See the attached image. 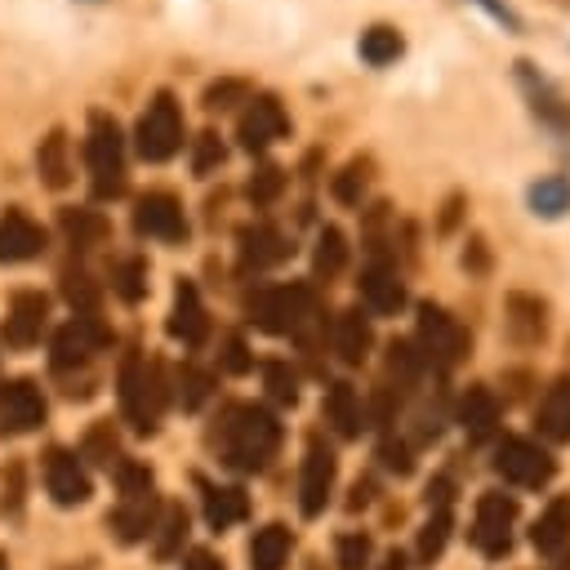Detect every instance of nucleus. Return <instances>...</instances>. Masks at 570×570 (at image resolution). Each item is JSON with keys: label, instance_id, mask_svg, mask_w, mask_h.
I'll return each instance as SVG.
<instances>
[{"label": "nucleus", "instance_id": "32", "mask_svg": "<svg viewBox=\"0 0 570 570\" xmlns=\"http://www.w3.org/2000/svg\"><path fill=\"white\" fill-rule=\"evenodd\" d=\"M525 200H530V209H534L539 218H561V214L570 209V178H566V174H548V178L530 183Z\"/></svg>", "mask_w": 570, "mask_h": 570}, {"label": "nucleus", "instance_id": "48", "mask_svg": "<svg viewBox=\"0 0 570 570\" xmlns=\"http://www.w3.org/2000/svg\"><path fill=\"white\" fill-rule=\"evenodd\" d=\"M379 459H383V468H387V472H396V476H410V472H414L410 445H401V441H392V436L379 445Z\"/></svg>", "mask_w": 570, "mask_h": 570}, {"label": "nucleus", "instance_id": "8", "mask_svg": "<svg viewBox=\"0 0 570 570\" xmlns=\"http://www.w3.org/2000/svg\"><path fill=\"white\" fill-rule=\"evenodd\" d=\"M512 525H517V499L512 494H499V490H485L476 499V517H472V548L490 561L508 557L512 548Z\"/></svg>", "mask_w": 570, "mask_h": 570}, {"label": "nucleus", "instance_id": "5", "mask_svg": "<svg viewBox=\"0 0 570 570\" xmlns=\"http://www.w3.org/2000/svg\"><path fill=\"white\" fill-rule=\"evenodd\" d=\"M134 147L142 160L160 165L169 160L178 147H183V111L174 102V94H156L147 102V111L138 116V129H134Z\"/></svg>", "mask_w": 570, "mask_h": 570}, {"label": "nucleus", "instance_id": "43", "mask_svg": "<svg viewBox=\"0 0 570 570\" xmlns=\"http://www.w3.org/2000/svg\"><path fill=\"white\" fill-rule=\"evenodd\" d=\"M236 102H249V85L236 80V76L214 80V85L205 89V107H209V111H223V107H236Z\"/></svg>", "mask_w": 570, "mask_h": 570}, {"label": "nucleus", "instance_id": "47", "mask_svg": "<svg viewBox=\"0 0 570 570\" xmlns=\"http://www.w3.org/2000/svg\"><path fill=\"white\" fill-rule=\"evenodd\" d=\"M223 142H218V134H200L196 138V156H191V169L196 174H209V169H218L223 165Z\"/></svg>", "mask_w": 570, "mask_h": 570}, {"label": "nucleus", "instance_id": "6", "mask_svg": "<svg viewBox=\"0 0 570 570\" xmlns=\"http://www.w3.org/2000/svg\"><path fill=\"white\" fill-rule=\"evenodd\" d=\"M494 472L503 476V481H512V485H521V490H539V485H548L552 481V472H557V459L539 445V441H530V436H503L499 445H494Z\"/></svg>", "mask_w": 570, "mask_h": 570}, {"label": "nucleus", "instance_id": "22", "mask_svg": "<svg viewBox=\"0 0 570 570\" xmlns=\"http://www.w3.org/2000/svg\"><path fill=\"white\" fill-rule=\"evenodd\" d=\"M530 543H534L543 557H557V552L570 548V494H557V499L539 512V521H534V530H530Z\"/></svg>", "mask_w": 570, "mask_h": 570}, {"label": "nucleus", "instance_id": "18", "mask_svg": "<svg viewBox=\"0 0 570 570\" xmlns=\"http://www.w3.org/2000/svg\"><path fill=\"white\" fill-rule=\"evenodd\" d=\"M49 245L45 227L31 223L22 209H9L0 218V263H27V258H40Z\"/></svg>", "mask_w": 570, "mask_h": 570}, {"label": "nucleus", "instance_id": "21", "mask_svg": "<svg viewBox=\"0 0 570 570\" xmlns=\"http://www.w3.org/2000/svg\"><path fill=\"white\" fill-rule=\"evenodd\" d=\"M156 521H160V499H156V494L125 499V503L107 517V525H111V534H116L120 543H142V539L156 530Z\"/></svg>", "mask_w": 570, "mask_h": 570}, {"label": "nucleus", "instance_id": "44", "mask_svg": "<svg viewBox=\"0 0 570 570\" xmlns=\"http://www.w3.org/2000/svg\"><path fill=\"white\" fill-rule=\"evenodd\" d=\"M209 374L205 370H196V365H183V374H178V401H183V410H196L205 396H209Z\"/></svg>", "mask_w": 570, "mask_h": 570}, {"label": "nucleus", "instance_id": "26", "mask_svg": "<svg viewBox=\"0 0 570 570\" xmlns=\"http://www.w3.org/2000/svg\"><path fill=\"white\" fill-rule=\"evenodd\" d=\"M58 227H62V236L71 240V249H94V245H102L107 240V218L98 214V209H85V205H67V209H58Z\"/></svg>", "mask_w": 570, "mask_h": 570}, {"label": "nucleus", "instance_id": "3", "mask_svg": "<svg viewBox=\"0 0 570 570\" xmlns=\"http://www.w3.org/2000/svg\"><path fill=\"white\" fill-rule=\"evenodd\" d=\"M85 160H89V187L94 200H116L125 196V134L116 116L89 111V138H85Z\"/></svg>", "mask_w": 570, "mask_h": 570}, {"label": "nucleus", "instance_id": "30", "mask_svg": "<svg viewBox=\"0 0 570 570\" xmlns=\"http://www.w3.org/2000/svg\"><path fill=\"white\" fill-rule=\"evenodd\" d=\"M543 312L548 307L534 294H512L508 298V330H512V338L517 343H539L543 330H548V316Z\"/></svg>", "mask_w": 570, "mask_h": 570}, {"label": "nucleus", "instance_id": "14", "mask_svg": "<svg viewBox=\"0 0 570 570\" xmlns=\"http://www.w3.org/2000/svg\"><path fill=\"white\" fill-rule=\"evenodd\" d=\"M45 490H49V499H53L58 508L85 503V499H89V472H85V463H80L71 450L53 445V450L45 454Z\"/></svg>", "mask_w": 570, "mask_h": 570}, {"label": "nucleus", "instance_id": "51", "mask_svg": "<svg viewBox=\"0 0 570 570\" xmlns=\"http://www.w3.org/2000/svg\"><path fill=\"white\" fill-rule=\"evenodd\" d=\"M183 570H223V561H218L209 548H196V552L183 561Z\"/></svg>", "mask_w": 570, "mask_h": 570}, {"label": "nucleus", "instance_id": "39", "mask_svg": "<svg viewBox=\"0 0 570 570\" xmlns=\"http://www.w3.org/2000/svg\"><path fill=\"white\" fill-rule=\"evenodd\" d=\"M263 387H267V396L281 401V405H294V401H298V374H294L285 361H267V365H263Z\"/></svg>", "mask_w": 570, "mask_h": 570}, {"label": "nucleus", "instance_id": "50", "mask_svg": "<svg viewBox=\"0 0 570 570\" xmlns=\"http://www.w3.org/2000/svg\"><path fill=\"white\" fill-rule=\"evenodd\" d=\"M472 4H481V9H485V13L494 18V22H503L508 31H521V18H517V13H512V9L503 4V0H472Z\"/></svg>", "mask_w": 570, "mask_h": 570}, {"label": "nucleus", "instance_id": "35", "mask_svg": "<svg viewBox=\"0 0 570 570\" xmlns=\"http://www.w3.org/2000/svg\"><path fill=\"white\" fill-rule=\"evenodd\" d=\"M450 530H454L450 508H432V517H428V521H423V530H419V561H423V566H432V561L445 552Z\"/></svg>", "mask_w": 570, "mask_h": 570}, {"label": "nucleus", "instance_id": "49", "mask_svg": "<svg viewBox=\"0 0 570 570\" xmlns=\"http://www.w3.org/2000/svg\"><path fill=\"white\" fill-rule=\"evenodd\" d=\"M223 365H227V370H232V374H245V370H249V365H254V356H249V352H245V343H240V338H236V334H232V338H227V343H223Z\"/></svg>", "mask_w": 570, "mask_h": 570}, {"label": "nucleus", "instance_id": "53", "mask_svg": "<svg viewBox=\"0 0 570 570\" xmlns=\"http://www.w3.org/2000/svg\"><path fill=\"white\" fill-rule=\"evenodd\" d=\"M374 570H405V557H401V552L392 548V552H383V561H379Z\"/></svg>", "mask_w": 570, "mask_h": 570}, {"label": "nucleus", "instance_id": "13", "mask_svg": "<svg viewBox=\"0 0 570 570\" xmlns=\"http://www.w3.org/2000/svg\"><path fill=\"white\" fill-rule=\"evenodd\" d=\"M134 232L138 236H151V240H183L187 236V218H183L178 196H169V191L138 196V205H134Z\"/></svg>", "mask_w": 570, "mask_h": 570}, {"label": "nucleus", "instance_id": "33", "mask_svg": "<svg viewBox=\"0 0 570 570\" xmlns=\"http://www.w3.org/2000/svg\"><path fill=\"white\" fill-rule=\"evenodd\" d=\"M151 534H156L151 552H156L160 561H169L174 552H183V539H187V508H183V503H165Z\"/></svg>", "mask_w": 570, "mask_h": 570}, {"label": "nucleus", "instance_id": "41", "mask_svg": "<svg viewBox=\"0 0 570 570\" xmlns=\"http://www.w3.org/2000/svg\"><path fill=\"white\" fill-rule=\"evenodd\" d=\"M245 191H249V200H254V205H272V200L285 191V169H281V165H263V169L249 178V187H245Z\"/></svg>", "mask_w": 570, "mask_h": 570}, {"label": "nucleus", "instance_id": "46", "mask_svg": "<svg viewBox=\"0 0 570 570\" xmlns=\"http://www.w3.org/2000/svg\"><path fill=\"white\" fill-rule=\"evenodd\" d=\"M116 481H120V494L125 499L151 494V468H142V463H116Z\"/></svg>", "mask_w": 570, "mask_h": 570}, {"label": "nucleus", "instance_id": "11", "mask_svg": "<svg viewBox=\"0 0 570 570\" xmlns=\"http://www.w3.org/2000/svg\"><path fill=\"white\" fill-rule=\"evenodd\" d=\"M49 405H45V392L31 383V379H9L0 383V436H22V432H36L45 423Z\"/></svg>", "mask_w": 570, "mask_h": 570}, {"label": "nucleus", "instance_id": "42", "mask_svg": "<svg viewBox=\"0 0 570 570\" xmlns=\"http://www.w3.org/2000/svg\"><path fill=\"white\" fill-rule=\"evenodd\" d=\"M116 432H111V423H94L89 428V436H85V459L89 463H102V468H111L116 463Z\"/></svg>", "mask_w": 570, "mask_h": 570}, {"label": "nucleus", "instance_id": "24", "mask_svg": "<svg viewBox=\"0 0 570 570\" xmlns=\"http://www.w3.org/2000/svg\"><path fill=\"white\" fill-rule=\"evenodd\" d=\"M325 419H330V428L338 432V436H361V428H365V410H361V396H356V387L352 383H330V392H325Z\"/></svg>", "mask_w": 570, "mask_h": 570}, {"label": "nucleus", "instance_id": "52", "mask_svg": "<svg viewBox=\"0 0 570 570\" xmlns=\"http://www.w3.org/2000/svg\"><path fill=\"white\" fill-rule=\"evenodd\" d=\"M428 508H450V481L445 476L428 481Z\"/></svg>", "mask_w": 570, "mask_h": 570}, {"label": "nucleus", "instance_id": "15", "mask_svg": "<svg viewBox=\"0 0 570 570\" xmlns=\"http://www.w3.org/2000/svg\"><path fill=\"white\" fill-rule=\"evenodd\" d=\"M236 249H240V267H245V272L276 267V263H285V258L294 254L289 236H285L281 227H272V223H249V227H240Z\"/></svg>", "mask_w": 570, "mask_h": 570}, {"label": "nucleus", "instance_id": "23", "mask_svg": "<svg viewBox=\"0 0 570 570\" xmlns=\"http://www.w3.org/2000/svg\"><path fill=\"white\" fill-rule=\"evenodd\" d=\"M370 343H374L370 316H361V307L338 312V321H334V352H338V361L343 365H361L370 356Z\"/></svg>", "mask_w": 570, "mask_h": 570}, {"label": "nucleus", "instance_id": "20", "mask_svg": "<svg viewBox=\"0 0 570 570\" xmlns=\"http://www.w3.org/2000/svg\"><path fill=\"white\" fill-rule=\"evenodd\" d=\"M169 334H174L178 343H187V347L205 343V334H209V316H205V303H200V294H196L191 281H178V289H174Z\"/></svg>", "mask_w": 570, "mask_h": 570}, {"label": "nucleus", "instance_id": "9", "mask_svg": "<svg viewBox=\"0 0 570 570\" xmlns=\"http://www.w3.org/2000/svg\"><path fill=\"white\" fill-rule=\"evenodd\" d=\"M107 343H111V334L102 330L98 316H71V321L53 334V343H49V361H53L58 374H67V370L89 365Z\"/></svg>", "mask_w": 570, "mask_h": 570}, {"label": "nucleus", "instance_id": "45", "mask_svg": "<svg viewBox=\"0 0 570 570\" xmlns=\"http://www.w3.org/2000/svg\"><path fill=\"white\" fill-rule=\"evenodd\" d=\"M370 534H338V570H370Z\"/></svg>", "mask_w": 570, "mask_h": 570}, {"label": "nucleus", "instance_id": "31", "mask_svg": "<svg viewBox=\"0 0 570 570\" xmlns=\"http://www.w3.org/2000/svg\"><path fill=\"white\" fill-rule=\"evenodd\" d=\"M36 169L45 178V187L62 191L71 183V160H67V134L62 129H49V138L36 147Z\"/></svg>", "mask_w": 570, "mask_h": 570}, {"label": "nucleus", "instance_id": "4", "mask_svg": "<svg viewBox=\"0 0 570 570\" xmlns=\"http://www.w3.org/2000/svg\"><path fill=\"white\" fill-rule=\"evenodd\" d=\"M321 316L312 285L289 281V285H267L249 298V321L263 334H307V325Z\"/></svg>", "mask_w": 570, "mask_h": 570}, {"label": "nucleus", "instance_id": "54", "mask_svg": "<svg viewBox=\"0 0 570 570\" xmlns=\"http://www.w3.org/2000/svg\"><path fill=\"white\" fill-rule=\"evenodd\" d=\"M0 570H9V561H4V557H0Z\"/></svg>", "mask_w": 570, "mask_h": 570}, {"label": "nucleus", "instance_id": "37", "mask_svg": "<svg viewBox=\"0 0 570 570\" xmlns=\"http://www.w3.org/2000/svg\"><path fill=\"white\" fill-rule=\"evenodd\" d=\"M111 289L125 298V303H138L147 294V263L142 258H120L111 267Z\"/></svg>", "mask_w": 570, "mask_h": 570}, {"label": "nucleus", "instance_id": "17", "mask_svg": "<svg viewBox=\"0 0 570 570\" xmlns=\"http://www.w3.org/2000/svg\"><path fill=\"white\" fill-rule=\"evenodd\" d=\"M361 298H365L370 312L396 316V312L405 307V281H401V272H396L392 263L374 258V263L361 272Z\"/></svg>", "mask_w": 570, "mask_h": 570}, {"label": "nucleus", "instance_id": "12", "mask_svg": "<svg viewBox=\"0 0 570 570\" xmlns=\"http://www.w3.org/2000/svg\"><path fill=\"white\" fill-rule=\"evenodd\" d=\"M289 134V116L272 94H249V107L236 120V138L245 151H267L276 138Z\"/></svg>", "mask_w": 570, "mask_h": 570}, {"label": "nucleus", "instance_id": "38", "mask_svg": "<svg viewBox=\"0 0 570 570\" xmlns=\"http://www.w3.org/2000/svg\"><path fill=\"white\" fill-rule=\"evenodd\" d=\"M62 294H67V303L76 307V316H94L98 312V285L89 281V272H62Z\"/></svg>", "mask_w": 570, "mask_h": 570}, {"label": "nucleus", "instance_id": "34", "mask_svg": "<svg viewBox=\"0 0 570 570\" xmlns=\"http://www.w3.org/2000/svg\"><path fill=\"white\" fill-rule=\"evenodd\" d=\"M401 53H405V40H401L396 27L379 22V27L361 31V58H365L370 67H387V62H396Z\"/></svg>", "mask_w": 570, "mask_h": 570}, {"label": "nucleus", "instance_id": "19", "mask_svg": "<svg viewBox=\"0 0 570 570\" xmlns=\"http://www.w3.org/2000/svg\"><path fill=\"white\" fill-rule=\"evenodd\" d=\"M459 428H463V436L472 441V445H481V441H490L494 432H499V396L490 392V387H468L463 396H459Z\"/></svg>", "mask_w": 570, "mask_h": 570}, {"label": "nucleus", "instance_id": "40", "mask_svg": "<svg viewBox=\"0 0 570 570\" xmlns=\"http://www.w3.org/2000/svg\"><path fill=\"white\" fill-rule=\"evenodd\" d=\"M365 160H352L347 169H338L334 174V183H330V191H334V200H343V205H361V196H365Z\"/></svg>", "mask_w": 570, "mask_h": 570}, {"label": "nucleus", "instance_id": "1", "mask_svg": "<svg viewBox=\"0 0 570 570\" xmlns=\"http://www.w3.org/2000/svg\"><path fill=\"white\" fill-rule=\"evenodd\" d=\"M214 445H218V459L232 468V472H263L272 463V454L281 450V423L267 405H232L214 432Z\"/></svg>", "mask_w": 570, "mask_h": 570}, {"label": "nucleus", "instance_id": "27", "mask_svg": "<svg viewBox=\"0 0 570 570\" xmlns=\"http://www.w3.org/2000/svg\"><path fill=\"white\" fill-rule=\"evenodd\" d=\"M289 548H294V534L281 521H272V525L254 530V539H249V566L254 570H285Z\"/></svg>", "mask_w": 570, "mask_h": 570}, {"label": "nucleus", "instance_id": "25", "mask_svg": "<svg viewBox=\"0 0 570 570\" xmlns=\"http://www.w3.org/2000/svg\"><path fill=\"white\" fill-rule=\"evenodd\" d=\"M517 76H521V85H525V94H530L534 116H539V120H548L552 129H570V107L557 98V89H552L543 76H534V67H530V62H517Z\"/></svg>", "mask_w": 570, "mask_h": 570}, {"label": "nucleus", "instance_id": "2", "mask_svg": "<svg viewBox=\"0 0 570 570\" xmlns=\"http://www.w3.org/2000/svg\"><path fill=\"white\" fill-rule=\"evenodd\" d=\"M116 387H120V414L134 432L151 436L160 428V414H165V401H169V387H165V370L147 356H125L120 361V374H116Z\"/></svg>", "mask_w": 570, "mask_h": 570}, {"label": "nucleus", "instance_id": "29", "mask_svg": "<svg viewBox=\"0 0 570 570\" xmlns=\"http://www.w3.org/2000/svg\"><path fill=\"white\" fill-rule=\"evenodd\" d=\"M245 517H249L245 490H236V485H205V521H209V530L240 525Z\"/></svg>", "mask_w": 570, "mask_h": 570}, {"label": "nucleus", "instance_id": "16", "mask_svg": "<svg viewBox=\"0 0 570 570\" xmlns=\"http://www.w3.org/2000/svg\"><path fill=\"white\" fill-rule=\"evenodd\" d=\"M49 321V298L40 289H18L13 303H9V316H4V343L9 347H31L40 338Z\"/></svg>", "mask_w": 570, "mask_h": 570}, {"label": "nucleus", "instance_id": "10", "mask_svg": "<svg viewBox=\"0 0 570 570\" xmlns=\"http://www.w3.org/2000/svg\"><path fill=\"white\" fill-rule=\"evenodd\" d=\"M334 476H338L334 450L321 436H312L307 454H303V472H298V508H303V517H321L325 512V503L334 494Z\"/></svg>", "mask_w": 570, "mask_h": 570}, {"label": "nucleus", "instance_id": "28", "mask_svg": "<svg viewBox=\"0 0 570 570\" xmlns=\"http://www.w3.org/2000/svg\"><path fill=\"white\" fill-rule=\"evenodd\" d=\"M539 432L548 441H570V379H557L543 401H539V414H534Z\"/></svg>", "mask_w": 570, "mask_h": 570}, {"label": "nucleus", "instance_id": "7", "mask_svg": "<svg viewBox=\"0 0 570 570\" xmlns=\"http://www.w3.org/2000/svg\"><path fill=\"white\" fill-rule=\"evenodd\" d=\"M463 352H468V334H463V325H459L445 307H436V303H419V356H423V365L450 370V365L463 361Z\"/></svg>", "mask_w": 570, "mask_h": 570}, {"label": "nucleus", "instance_id": "36", "mask_svg": "<svg viewBox=\"0 0 570 570\" xmlns=\"http://www.w3.org/2000/svg\"><path fill=\"white\" fill-rule=\"evenodd\" d=\"M343 263H347V236H343L338 227H321L316 254H312L316 276H334V272H343Z\"/></svg>", "mask_w": 570, "mask_h": 570}]
</instances>
